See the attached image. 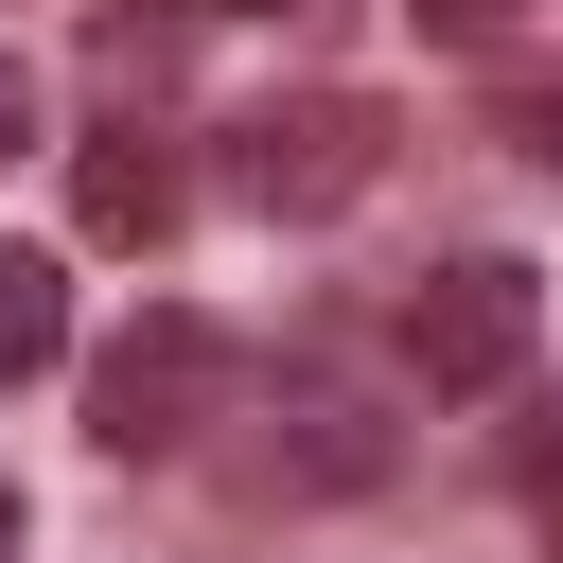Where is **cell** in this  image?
<instances>
[{
  "instance_id": "ba28073f",
  "label": "cell",
  "mask_w": 563,
  "mask_h": 563,
  "mask_svg": "<svg viewBox=\"0 0 563 563\" xmlns=\"http://www.w3.org/2000/svg\"><path fill=\"white\" fill-rule=\"evenodd\" d=\"M0 158H35V70L0 53Z\"/></svg>"
},
{
  "instance_id": "6da1fadb",
  "label": "cell",
  "mask_w": 563,
  "mask_h": 563,
  "mask_svg": "<svg viewBox=\"0 0 563 563\" xmlns=\"http://www.w3.org/2000/svg\"><path fill=\"white\" fill-rule=\"evenodd\" d=\"M369 176H387V106L369 88H299V106H246L229 123V194L264 229H334Z\"/></svg>"
},
{
  "instance_id": "52a82bcc",
  "label": "cell",
  "mask_w": 563,
  "mask_h": 563,
  "mask_svg": "<svg viewBox=\"0 0 563 563\" xmlns=\"http://www.w3.org/2000/svg\"><path fill=\"white\" fill-rule=\"evenodd\" d=\"M510 141H528V158L563 176V70H545V88H510Z\"/></svg>"
},
{
  "instance_id": "7a4b0ae2",
  "label": "cell",
  "mask_w": 563,
  "mask_h": 563,
  "mask_svg": "<svg viewBox=\"0 0 563 563\" xmlns=\"http://www.w3.org/2000/svg\"><path fill=\"white\" fill-rule=\"evenodd\" d=\"M229 387H246L229 334H211L194 299H158L141 334H106V369H88V440H106V457H194Z\"/></svg>"
},
{
  "instance_id": "30bf717a",
  "label": "cell",
  "mask_w": 563,
  "mask_h": 563,
  "mask_svg": "<svg viewBox=\"0 0 563 563\" xmlns=\"http://www.w3.org/2000/svg\"><path fill=\"white\" fill-rule=\"evenodd\" d=\"M211 18H299V0H211Z\"/></svg>"
},
{
  "instance_id": "8992f818",
  "label": "cell",
  "mask_w": 563,
  "mask_h": 563,
  "mask_svg": "<svg viewBox=\"0 0 563 563\" xmlns=\"http://www.w3.org/2000/svg\"><path fill=\"white\" fill-rule=\"evenodd\" d=\"M405 18H422L440 53H510V18H528V0H405Z\"/></svg>"
},
{
  "instance_id": "3957f363",
  "label": "cell",
  "mask_w": 563,
  "mask_h": 563,
  "mask_svg": "<svg viewBox=\"0 0 563 563\" xmlns=\"http://www.w3.org/2000/svg\"><path fill=\"white\" fill-rule=\"evenodd\" d=\"M528 334H545V282H528L510 246H475V264H440V282L405 299V369H422L440 405L510 387V369H528Z\"/></svg>"
},
{
  "instance_id": "277c9868",
  "label": "cell",
  "mask_w": 563,
  "mask_h": 563,
  "mask_svg": "<svg viewBox=\"0 0 563 563\" xmlns=\"http://www.w3.org/2000/svg\"><path fill=\"white\" fill-rule=\"evenodd\" d=\"M176 211H194V176H176L141 123H106V141L70 158V229H88V246H176Z\"/></svg>"
},
{
  "instance_id": "9c48e42d",
  "label": "cell",
  "mask_w": 563,
  "mask_h": 563,
  "mask_svg": "<svg viewBox=\"0 0 563 563\" xmlns=\"http://www.w3.org/2000/svg\"><path fill=\"white\" fill-rule=\"evenodd\" d=\"M18 528H35V510H18V475H0V563H18Z\"/></svg>"
},
{
  "instance_id": "5b68a950",
  "label": "cell",
  "mask_w": 563,
  "mask_h": 563,
  "mask_svg": "<svg viewBox=\"0 0 563 563\" xmlns=\"http://www.w3.org/2000/svg\"><path fill=\"white\" fill-rule=\"evenodd\" d=\"M70 352V264L53 246H0V387H35Z\"/></svg>"
}]
</instances>
